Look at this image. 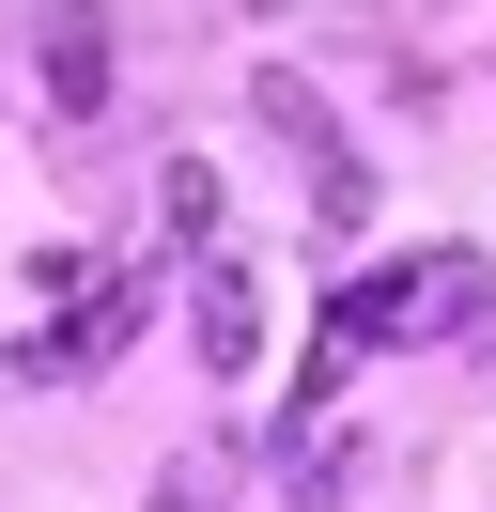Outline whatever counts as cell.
Returning a JSON list of instances; mask_svg holds the SVG:
<instances>
[{
	"mask_svg": "<svg viewBox=\"0 0 496 512\" xmlns=\"http://www.w3.org/2000/svg\"><path fill=\"white\" fill-rule=\"evenodd\" d=\"M481 249H403V264H372V280H341V311H326V342H357V357H388V342H450V326H481Z\"/></svg>",
	"mask_w": 496,
	"mask_h": 512,
	"instance_id": "1",
	"label": "cell"
},
{
	"mask_svg": "<svg viewBox=\"0 0 496 512\" xmlns=\"http://www.w3.org/2000/svg\"><path fill=\"white\" fill-rule=\"evenodd\" d=\"M248 109H264V125H279V140H295V156H310V187H326V218H357V156H341V125H326V94H310L295 63H264V78H248Z\"/></svg>",
	"mask_w": 496,
	"mask_h": 512,
	"instance_id": "2",
	"label": "cell"
},
{
	"mask_svg": "<svg viewBox=\"0 0 496 512\" xmlns=\"http://www.w3.org/2000/svg\"><path fill=\"white\" fill-rule=\"evenodd\" d=\"M140 311H155L140 264H124V280H109V264H78V295H62V373H109V357L140 342Z\"/></svg>",
	"mask_w": 496,
	"mask_h": 512,
	"instance_id": "3",
	"label": "cell"
},
{
	"mask_svg": "<svg viewBox=\"0 0 496 512\" xmlns=\"http://www.w3.org/2000/svg\"><path fill=\"white\" fill-rule=\"evenodd\" d=\"M186 326H202V373H217V388H248V357H264V295H248V264H202Z\"/></svg>",
	"mask_w": 496,
	"mask_h": 512,
	"instance_id": "4",
	"label": "cell"
},
{
	"mask_svg": "<svg viewBox=\"0 0 496 512\" xmlns=\"http://www.w3.org/2000/svg\"><path fill=\"white\" fill-rule=\"evenodd\" d=\"M47 109H109V16H93V0L47 16Z\"/></svg>",
	"mask_w": 496,
	"mask_h": 512,
	"instance_id": "5",
	"label": "cell"
},
{
	"mask_svg": "<svg viewBox=\"0 0 496 512\" xmlns=\"http://www.w3.org/2000/svg\"><path fill=\"white\" fill-rule=\"evenodd\" d=\"M233 481H248V450L202 435V450H171V466H155V512H233Z\"/></svg>",
	"mask_w": 496,
	"mask_h": 512,
	"instance_id": "6",
	"label": "cell"
},
{
	"mask_svg": "<svg viewBox=\"0 0 496 512\" xmlns=\"http://www.w3.org/2000/svg\"><path fill=\"white\" fill-rule=\"evenodd\" d=\"M155 218H171V233H217V156H171V171H155Z\"/></svg>",
	"mask_w": 496,
	"mask_h": 512,
	"instance_id": "7",
	"label": "cell"
},
{
	"mask_svg": "<svg viewBox=\"0 0 496 512\" xmlns=\"http://www.w3.org/2000/svg\"><path fill=\"white\" fill-rule=\"evenodd\" d=\"M465 342H481V357H496V326H465Z\"/></svg>",
	"mask_w": 496,
	"mask_h": 512,
	"instance_id": "8",
	"label": "cell"
}]
</instances>
